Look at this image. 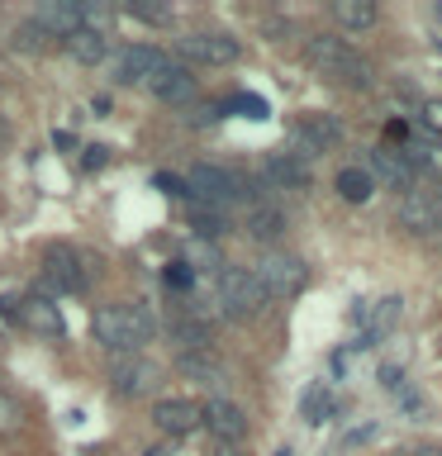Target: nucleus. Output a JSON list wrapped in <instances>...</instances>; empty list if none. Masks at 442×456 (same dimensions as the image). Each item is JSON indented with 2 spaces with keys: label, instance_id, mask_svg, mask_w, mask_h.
Here are the masks:
<instances>
[{
  "label": "nucleus",
  "instance_id": "nucleus-7",
  "mask_svg": "<svg viewBox=\"0 0 442 456\" xmlns=\"http://www.w3.org/2000/svg\"><path fill=\"white\" fill-rule=\"evenodd\" d=\"M252 276L262 281L266 295H299V290H305V281H309V266L299 262V256H291V252H266L262 262H257Z\"/></svg>",
  "mask_w": 442,
  "mask_h": 456
},
{
  "label": "nucleus",
  "instance_id": "nucleus-11",
  "mask_svg": "<svg viewBox=\"0 0 442 456\" xmlns=\"http://www.w3.org/2000/svg\"><path fill=\"white\" fill-rule=\"evenodd\" d=\"M205 428L214 433L219 447H242V437H248V413H242L233 399L214 395L209 404H205Z\"/></svg>",
  "mask_w": 442,
  "mask_h": 456
},
{
  "label": "nucleus",
  "instance_id": "nucleus-19",
  "mask_svg": "<svg viewBox=\"0 0 442 456\" xmlns=\"http://www.w3.org/2000/svg\"><path fill=\"white\" fill-rule=\"evenodd\" d=\"M176 370L185 380H195V385H209V390H219V385L228 380V370L219 356H209V352H181L176 356Z\"/></svg>",
  "mask_w": 442,
  "mask_h": 456
},
{
  "label": "nucleus",
  "instance_id": "nucleus-36",
  "mask_svg": "<svg viewBox=\"0 0 442 456\" xmlns=\"http://www.w3.org/2000/svg\"><path fill=\"white\" fill-rule=\"evenodd\" d=\"M385 134H390V138H409V124L405 119H390V124H385Z\"/></svg>",
  "mask_w": 442,
  "mask_h": 456
},
{
  "label": "nucleus",
  "instance_id": "nucleus-32",
  "mask_svg": "<svg viewBox=\"0 0 442 456\" xmlns=\"http://www.w3.org/2000/svg\"><path fill=\"white\" fill-rule=\"evenodd\" d=\"M128 14H134V20H143V24H157V20H167V5H148V0H134V5H128Z\"/></svg>",
  "mask_w": 442,
  "mask_h": 456
},
{
  "label": "nucleus",
  "instance_id": "nucleus-38",
  "mask_svg": "<svg viewBox=\"0 0 442 456\" xmlns=\"http://www.w3.org/2000/svg\"><path fill=\"white\" fill-rule=\"evenodd\" d=\"M214 456H248L242 447H214Z\"/></svg>",
  "mask_w": 442,
  "mask_h": 456
},
{
  "label": "nucleus",
  "instance_id": "nucleus-4",
  "mask_svg": "<svg viewBox=\"0 0 442 456\" xmlns=\"http://www.w3.org/2000/svg\"><path fill=\"white\" fill-rule=\"evenodd\" d=\"M399 228L413 238H428L442 228V191L438 185H413V191H405V200H399Z\"/></svg>",
  "mask_w": 442,
  "mask_h": 456
},
{
  "label": "nucleus",
  "instance_id": "nucleus-24",
  "mask_svg": "<svg viewBox=\"0 0 442 456\" xmlns=\"http://www.w3.org/2000/svg\"><path fill=\"white\" fill-rule=\"evenodd\" d=\"M371 191H376L371 171H362V167H342V171H338V195L348 200V205H366Z\"/></svg>",
  "mask_w": 442,
  "mask_h": 456
},
{
  "label": "nucleus",
  "instance_id": "nucleus-31",
  "mask_svg": "<svg viewBox=\"0 0 442 456\" xmlns=\"http://www.w3.org/2000/svg\"><path fill=\"white\" fill-rule=\"evenodd\" d=\"M219 114H224V105H219V100H205V105H195L191 114H185V119L205 128V124H214V119H219Z\"/></svg>",
  "mask_w": 442,
  "mask_h": 456
},
{
  "label": "nucleus",
  "instance_id": "nucleus-25",
  "mask_svg": "<svg viewBox=\"0 0 442 456\" xmlns=\"http://www.w3.org/2000/svg\"><path fill=\"white\" fill-rule=\"evenodd\" d=\"M191 228H195V238H219L228 219H224V209H214V205H191Z\"/></svg>",
  "mask_w": 442,
  "mask_h": 456
},
{
  "label": "nucleus",
  "instance_id": "nucleus-23",
  "mask_svg": "<svg viewBox=\"0 0 442 456\" xmlns=\"http://www.w3.org/2000/svg\"><path fill=\"white\" fill-rule=\"evenodd\" d=\"M333 20L342 24V28H371L381 20V10H376V0H333Z\"/></svg>",
  "mask_w": 442,
  "mask_h": 456
},
{
  "label": "nucleus",
  "instance_id": "nucleus-30",
  "mask_svg": "<svg viewBox=\"0 0 442 456\" xmlns=\"http://www.w3.org/2000/svg\"><path fill=\"white\" fill-rule=\"evenodd\" d=\"M167 285H171V290H191V285H195V271L185 266V262H171V266H167Z\"/></svg>",
  "mask_w": 442,
  "mask_h": 456
},
{
  "label": "nucleus",
  "instance_id": "nucleus-3",
  "mask_svg": "<svg viewBox=\"0 0 442 456\" xmlns=\"http://www.w3.org/2000/svg\"><path fill=\"white\" fill-rule=\"evenodd\" d=\"M214 305H219L224 319H252V314L266 309V290L252 271L242 266H224L219 271V285H214Z\"/></svg>",
  "mask_w": 442,
  "mask_h": 456
},
{
  "label": "nucleus",
  "instance_id": "nucleus-1",
  "mask_svg": "<svg viewBox=\"0 0 442 456\" xmlns=\"http://www.w3.org/2000/svg\"><path fill=\"white\" fill-rule=\"evenodd\" d=\"M91 328H95V342H105L110 352L143 356V347H148L152 333H157V319L143 305H100Z\"/></svg>",
  "mask_w": 442,
  "mask_h": 456
},
{
  "label": "nucleus",
  "instance_id": "nucleus-28",
  "mask_svg": "<svg viewBox=\"0 0 442 456\" xmlns=\"http://www.w3.org/2000/svg\"><path fill=\"white\" fill-rule=\"evenodd\" d=\"M299 409H305L309 423H328V419H333V395H328V390H309L305 399H299Z\"/></svg>",
  "mask_w": 442,
  "mask_h": 456
},
{
  "label": "nucleus",
  "instance_id": "nucleus-15",
  "mask_svg": "<svg viewBox=\"0 0 442 456\" xmlns=\"http://www.w3.org/2000/svg\"><path fill=\"white\" fill-rule=\"evenodd\" d=\"M43 281H48L53 290H81V285H86L81 256L71 248H62V242H53L48 256H43Z\"/></svg>",
  "mask_w": 442,
  "mask_h": 456
},
{
  "label": "nucleus",
  "instance_id": "nucleus-37",
  "mask_svg": "<svg viewBox=\"0 0 442 456\" xmlns=\"http://www.w3.org/2000/svg\"><path fill=\"white\" fill-rule=\"evenodd\" d=\"M405 456H442V447H409Z\"/></svg>",
  "mask_w": 442,
  "mask_h": 456
},
{
  "label": "nucleus",
  "instance_id": "nucleus-12",
  "mask_svg": "<svg viewBox=\"0 0 442 456\" xmlns=\"http://www.w3.org/2000/svg\"><path fill=\"white\" fill-rule=\"evenodd\" d=\"M371 171H376L381 185H390V191H413V176H419V167L409 162V152L395 148V142H376V148H371Z\"/></svg>",
  "mask_w": 442,
  "mask_h": 456
},
{
  "label": "nucleus",
  "instance_id": "nucleus-35",
  "mask_svg": "<svg viewBox=\"0 0 442 456\" xmlns=\"http://www.w3.org/2000/svg\"><path fill=\"white\" fill-rule=\"evenodd\" d=\"M105 157H110V148H100V142H95V148H86V171H100V167H105Z\"/></svg>",
  "mask_w": 442,
  "mask_h": 456
},
{
  "label": "nucleus",
  "instance_id": "nucleus-27",
  "mask_svg": "<svg viewBox=\"0 0 442 456\" xmlns=\"http://www.w3.org/2000/svg\"><path fill=\"white\" fill-rule=\"evenodd\" d=\"M48 43H53V34H48V28H38L34 20H29V24H20V28H14L10 48H14V53H43Z\"/></svg>",
  "mask_w": 442,
  "mask_h": 456
},
{
  "label": "nucleus",
  "instance_id": "nucleus-18",
  "mask_svg": "<svg viewBox=\"0 0 442 456\" xmlns=\"http://www.w3.org/2000/svg\"><path fill=\"white\" fill-rule=\"evenodd\" d=\"M34 24L48 28L53 38H71L86 24V5H77V0H48V5H38Z\"/></svg>",
  "mask_w": 442,
  "mask_h": 456
},
{
  "label": "nucleus",
  "instance_id": "nucleus-8",
  "mask_svg": "<svg viewBox=\"0 0 442 456\" xmlns=\"http://www.w3.org/2000/svg\"><path fill=\"white\" fill-rule=\"evenodd\" d=\"M157 67H162V53L148 48V43H124V48L110 57V77H114V86H143Z\"/></svg>",
  "mask_w": 442,
  "mask_h": 456
},
{
  "label": "nucleus",
  "instance_id": "nucleus-21",
  "mask_svg": "<svg viewBox=\"0 0 442 456\" xmlns=\"http://www.w3.org/2000/svg\"><path fill=\"white\" fill-rule=\"evenodd\" d=\"M266 181L285 185V191H309V167L291 152H271L266 157Z\"/></svg>",
  "mask_w": 442,
  "mask_h": 456
},
{
  "label": "nucleus",
  "instance_id": "nucleus-9",
  "mask_svg": "<svg viewBox=\"0 0 442 456\" xmlns=\"http://www.w3.org/2000/svg\"><path fill=\"white\" fill-rule=\"evenodd\" d=\"M143 86H148L157 100H167V105H191V95L200 91V86H195V71L185 67V62H171V57H162V67H157Z\"/></svg>",
  "mask_w": 442,
  "mask_h": 456
},
{
  "label": "nucleus",
  "instance_id": "nucleus-14",
  "mask_svg": "<svg viewBox=\"0 0 442 456\" xmlns=\"http://www.w3.org/2000/svg\"><path fill=\"white\" fill-rule=\"evenodd\" d=\"M181 53L205 67H228V62H238L242 48L233 34H191V38H181Z\"/></svg>",
  "mask_w": 442,
  "mask_h": 456
},
{
  "label": "nucleus",
  "instance_id": "nucleus-16",
  "mask_svg": "<svg viewBox=\"0 0 442 456\" xmlns=\"http://www.w3.org/2000/svg\"><path fill=\"white\" fill-rule=\"evenodd\" d=\"M395 319H399V299L395 295H385V299H356V305H352V328L362 338H381Z\"/></svg>",
  "mask_w": 442,
  "mask_h": 456
},
{
  "label": "nucleus",
  "instance_id": "nucleus-34",
  "mask_svg": "<svg viewBox=\"0 0 442 456\" xmlns=\"http://www.w3.org/2000/svg\"><path fill=\"white\" fill-rule=\"evenodd\" d=\"M423 124L433 128V134H442V100H428L423 105Z\"/></svg>",
  "mask_w": 442,
  "mask_h": 456
},
{
  "label": "nucleus",
  "instance_id": "nucleus-26",
  "mask_svg": "<svg viewBox=\"0 0 442 456\" xmlns=\"http://www.w3.org/2000/svg\"><path fill=\"white\" fill-rule=\"evenodd\" d=\"M191 271H224V256H219V248H214L209 238H195L191 248H185V256H181Z\"/></svg>",
  "mask_w": 442,
  "mask_h": 456
},
{
  "label": "nucleus",
  "instance_id": "nucleus-39",
  "mask_svg": "<svg viewBox=\"0 0 442 456\" xmlns=\"http://www.w3.org/2000/svg\"><path fill=\"white\" fill-rule=\"evenodd\" d=\"M0 423H5V404H0Z\"/></svg>",
  "mask_w": 442,
  "mask_h": 456
},
{
  "label": "nucleus",
  "instance_id": "nucleus-6",
  "mask_svg": "<svg viewBox=\"0 0 442 456\" xmlns=\"http://www.w3.org/2000/svg\"><path fill=\"white\" fill-rule=\"evenodd\" d=\"M185 185V195H191V205H214V209H224L228 200H238V176L233 171H224V167H191L181 176Z\"/></svg>",
  "mask_w": 442,
  "mask_h": 456
},
{
  "label": "nucleus",
  "instance_id": "nucleus-5",
  "mask_svg": "<svg viewBox=\"0 0 442 456\" xmlns=\"http://www.w3.org/2000/svg\"><path fill=\"white\" fill-rule=\"evenodd\" d=\"M291 138H295L291 157H299V162H305V157H323V152H333L342 142V119H338V114L314 110V114H305V119H295Z\"/></svg>",
  "mask_w": 442,
  "mask_h": 456
},
{
  "label": "nucleus",
  "instance_id": "nucleus-2",
  "mask_svg": "<svg viewBox=\"0 0 442 456\" xmlns=\"http://www.w3.org/2000/svg\"><path fill=\"white\" fill-rule=\"evenodd\" d=\"M305 57L323 71L328 81H338V86H356V91L371 86V62L352 48L348 38H338V34H314L305 43Z\"/></svg>",
  "mask_w": 442,
  "mask_h": 456
},
{
  "label": "nucleus",
  "instance_id": "nucleus-22",
  "mask_svg": "<svg viewBox=\"0 0 442 456\" xmlns=\"http://www.w3.org/2000/svg\"><path fill=\"white\" fill-rule=\"evenodd\" d=\"M248 238L257 242H281L285 238V214L276 205H252L248 214Z\"/></svg>",
  "mask_w": 442,
  "mask_h": 456
},
{
  "label": "nucleus",
  "instance_id": "nucleus-17",
  "mask_svg": "<svg viewBox=\"0 0 442 456\" xmlns=\"http://www.w3.org/2000/svg\"><path fill=\"white\" fill-rule=\"evenodd\" d=\"M20 323L29 328V333H38V338H62V333H67L62 314H57V305H53L48 295L20 299Z\"/></svg>",
  "mask_w": 442,
  "mask_h": 456
},
{
  "label": "nucleus",
  "instance_id": "nucleus-29",
  "mask_svg": "<svg viewBox=\"0 0 442 456\" xmlns=\"http://www.w3.org/2000/svg\"><path fill=\"white\" fill-rule=\"evenodd\" d=\"M233 110L242 114V119H266V114H271V105L262 95H233Z\"/></svg>",
  "mask_w": 442,
  "mask_h": 456
},
{
  "label": "nucleus",
  "instance_id": "nucleus-13",
  "mask_svg": "<svg viewBox=\"0 0 442 456\" xmlns=\"http://www.w3.org/2000/svg\"><path fill=\"white\" fill-rule=\"evenodd\" d=\"M152 423L171 437H185V433H195V428H205V404H195V399H157Z\"/></svg>",
  "mask_w": 442,
  "mask_h": 456
},
{
  "label": "nucleus",
  "instance_id": "nucleus-10",
  "mask_svg": "<svg viewBox=\"0 0 442 456\" xmlns=\"http://www.w3.org/2000/svg\"><path fill=\"white\" fill-rule=\"evenodd\" d=\"M152 385H157V366L148 356H119L110 366V390L119 399H143V395H152Z\"/></svg>",
  "mask_w": 442,
  "mask_h": 456
},
{
  "label": "nucleus",
  "instance_id": "nucleus-33",
  "mask_svg": "<svg viewBox=\"0 0 442 456\" xmlns=\"http://www.w3.org/2000/svg\"><path fill=\"white\" fill-rule=\"evenodd\" d=\"M157 191H167V195H185V185H181V176H171V171H157Z\"/></svg>",
  "mask_w": 442,
  "mask_h": 456
},
{
  "label": "nucleus",
  "instance_id": "nucleus-20",
  "mask_svg": "<svg viewBox=\"0 0 442 456\" xmlns=\"http://www.w3.org/2000/svg\"><path fill=\"white\" fill-rule=\"evenodd\" d=\"M62 48H67L71 57H77V62H86V67H91V62H105V57H110V38H105V28H95V24H81L71 38H62Z\"/></svg>",
  "mask_w": 442,
  "mask_h": 456
}]
</instances>
